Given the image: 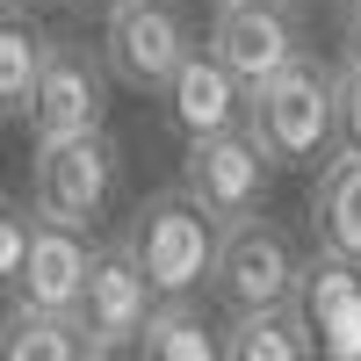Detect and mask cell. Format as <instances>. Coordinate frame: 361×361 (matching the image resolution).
Listing matches in <instances>:
<instances>
[{"mask_svg": "<svg viewBox=\"0 0 361 361\" xmlns=\"http://www.w3.org/2000/svg\"><path fill=\"white\" fill-rule=\"evenodd\" d=\"M51 37L22 8H0V116H29V94H37Z\"/></svg>", "mask_w": 361, "mask_h": 361, "instance_id": "obj_16", "label": "cell"}, {"mask_svg": "<svg viewBox=\"0 0 361 361\" xmlns=\"http://www.w3.org/2000/svg\"><path fill=\"white\" fill-rule=\"evenodd\" d=\"M0 361H94V354H87V340H80V318L15 304L8 318H0Z\"/></svg>", "mask_w": 361, "mask_h": 361, "instance_id": "obj_15", "label": "cell"}, {"mask_svg": "<svg viewBox=\"0 0 361 361\" xmlns=\"http://www.w3.org/2000/svg\"><path fill=\"white\" fill-rule=\"evenodd\" d=\"M333 152L361 159V66H347V58L333 73Z\"/></svg>", "mask_w": 361, "mask_h": 361, "instance_id": "obj_18", "label": "cell"}, {"mask_svg": "<svg viewBox=\"0 0 361 361\" xmlns=\"http://www.w3.org/2000/svg\"><path fill=\"white\" fill-rule=\"evenodd\" d=\"M195 29L180 0H116L102 22V66L130 94H166V80L188 66Z\"/></svg>", "mask_w": 361, "mask_h": 361, "instance_id": "obj_3", "label": "cell"}, {"mask_svg": "<svg viewBox=\"0 0 361 361\" xmlns=\"http://www.w3.org/2000/svg\"><path fill=\"white\" fill-rule=\"evenodd\" d=\"M246 130L275 166H318L333 159V66L296 58L289 73L260 80L246 94Z\"/></svg>", "mask_w": 361, "mask_h": 361, "instance_id": "obj_2", "label": "cell"}, {"mask_svg": "<svg viewBox=\"0 0 361 361\" xmlns=\"http://www.w3.org/2000/svg\"><path fill=\"white\" fill-rule=\"evenodd\" d=\"M137 354H145V361H224V333L188 304V296H180V304H152Z\"/></svg>", "mask_w": 361, "mask_h": 361, "instance_id": "obj_14", "label": "cell"}, {"mask_svg": "<svg viewBox=\"0 0 361 361\" xmlns=\"http://www.w3.org/2000/svg\"><path fill=\"white\" fill-rule=\"evenodd\" d=\"M289 311L304 325L311 361H361V267H347L333 253H311L304 275H296Z\"/></svg>", "mask_w": 361, "mask_h": 361, "instance_id": "obj_10", "label": "cell"}, {"mask_svg": "<svg viewBox=\"0 0 361 361\" xmlns=\"http://www.w3.org/2000/svg\"><path fill=\"white\" fill-rule=\"evenodd\" d=\"M116 180H123V152H116L109 130L58 137V145H37V159H29V209L51 217V224L87 231L109 209Z\"/></svg>", "mask_w": 361, "mask_h": 361, "instance_id": "obj_5", "label": "cell"}, {"mask_svg": "<svg viewBox=\"0 0 361 361\" xmlns=\"http://www.w3.org/2000/svg\"><path fill=\"white\" fill-rule=\"evenodd\" d=\"M304 253L275 217H238L217 231V267H209V296L224 311H289Z\"/></svg>", "mask_w": 361, "mask_h": 361, "instance_id": "obj_4", "label": "cell"}, {"mask_svg": "<svg viewBox=\"0 0 361 361\" xmlns=\"http://www.w3.org/2000/svg\"><path fill=\"white\" fill-rule=\"evenodd\" d=\"M102 116H109V66H102V51L51 44L44 73H37V94H29V137L37 145L87 137V130H102Z\"/></svg>", "mask_w": 361, "mask_h": 361, "instance_id": "obj_9", "label": "cell"}, {"mask_svg": "<svg viewBox=\"0 0 361 361\" xmlns=\"http://www.w3.org/2000/svg\"><path fill=\"white\" fill-rule=\"evenodd\" d=\"M217 217L202 202H188L180 188H159L130 209L123 224V253L137 260V275L152 282L159 304H180V296L209 289V267H217Z\"/></svg>", "mask_w": 361, "mask_h": 361, "instance_id": "obj_1", "label": "cell"}, {"mask_svg": "<svg viewBox=\"0 0 361 361\" xmlns=\"http://www.w3.org/2000/svg\"><path fill=\"white\" fill-rule=\"evenodd\" d=\"M8 8H44V0H8Z\"/></svg>", "mask_w": 361, "mask_h": 361, "instance_id": "obj_22", "label": "cell"}, {"mask_svg": "<svg viewBox=\"0 0 361 361\" xmlns=\"http://www.w3.org/2000/svg\"><path fill=\"white\" fill-rule=\"evenodd\" d=\"M87 267H94L87 231L51 224V217L29 209V253H22V275H15V304L73 318V311H80V289H87Z\"/></svg>", "mask_w": 361, "mask_h": 361, "instance_id": "obj_11", "label": "cell"}, {"mask_svg": "<svg viewBox=\"0 0 361 361\" xmlns=\"http://www.w3.org/2000/svg\"><path fill=\"white\" fill-rule=\"evenodd\" d=\"M340 58L361 66V0H340Z\"/></svg>", "mask_w": 361, "mask_h": 361, "instance_id": "obj_20", "label": "cell"}, {"mask_svg": "<svg viewBox=\"0 0 361 361\" xmlns=\"http://www.w3.org/2000/svg\"><path fill=\"white\" fill-rule=\"evenodd\" d=\"M22 253H29V209H15L8 195H0V289H15Z\"/></svg>", "mask_w": 361, "mask_h": 361, "instance_id": "obj_19", "label": "cell"}, {"mask_svg": "<svg viewBox=\"0 0 361 361\" xmlns=\"http://www.w3.org/2000/svg\"><path fill=\"white\" fill-rule=\"evenodd\" d=\"M224 361H311V347H304L296 311H231Z\"/></svg>", "mask_w": 361, "mask_h": 361, "instance_id": "obj_17", "label": "cell"}, {"mask_svg": "<svg viewBox=\"0 0 361 361\" xmlns=\"http://www.w3.org/2000/svg\"><path fill=\"white\" fill-rule=\"evenodd\" d=\"M267 180H275V159L253 145V130H209V137H188L180 152V195L202 202L217 224H238V217H260L267 202Z\"/></svg>", "mask_w": 361, "mask_h": 361, "instance_id": "obj_6", "label": "cell"}, {"mask_svg": "<svg viewBox=\"0 0 361 361\" xmlns=\"http://www.w3.org/2000/svg\"><path fill=\"white\" fill-rule=\"evenodd\" d=\"M152 282L137 275V260L123 253V238L116 246H94V267H87V289H80V340L94 361H116L123 347L145 340V318H152Z\"/></svg>", "mask_w": 361, "mask_h": 361, "instance_id": "obj_8", "label": "cell"}, {"mask_svg": "<svg viewBox=\"0 0 361 361\" xmlns=\"http://www.w3.org/2000/svg\"><path fill=\"white\" fill-rule=\"evenodd\" d=\"M209 58L253 94L260 80H275L304 58L296 8L289 0H217V15H209Z\"/></svg>", "mask_w": 361, "mask_h": 361, "instance_id": "obj_7", "label": "cell"}, {"mask_svg": "<svg viewBox=\"0 0 361 361\" xmlns=\"http://www.w3.org/2000/svg\"><path fill=\"white\" fill-rule=\"evenodd\" d=\"M311 238H318V253L361 267V159H354V152H333V159L318 166V188H311Z\"/></svg>", "mask_w": 361, "mask_h": 361, "instance_id": "obj_13", "label": "cell"}, {"mask_svg": "<svg viewBox=\"0 0 361 361\" xmlns=\"http://www.w3.org/2000/svg\"><path fill=\"white\" fill-rule=\"evenodd\" d=\"M166 116H173L180 137L238 130V123H246V87H238L217 58H209V44H202V51H188V66L166 80Z\"/></svg>", "mask_w": 361, "mask_h": 361, "instance_id": "obj_12", "label": "cell"}, {"mask_svg": "<svg viewBox=\"0 0 361 361\" xmlns=\"http://www.w3.org/2000/svg\"><path fill=\"white\" fill-rule=\"evenodd\" d=\"M80 8H102V15H109V8H116V0H80Z\"/></svg>", "mask_w": 361, "mask_h": 361, "instance_id": "obj_21", "label": "cell"}]
</instances>
